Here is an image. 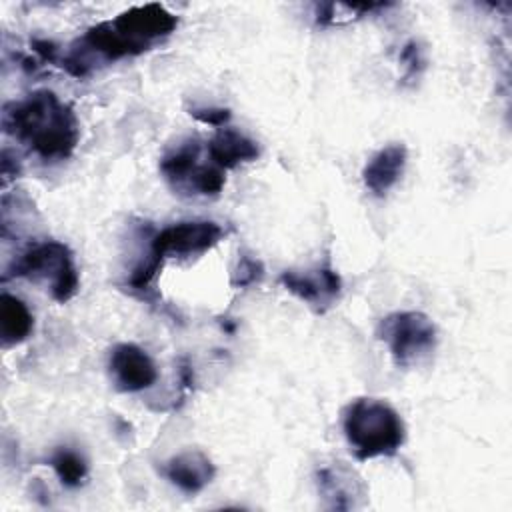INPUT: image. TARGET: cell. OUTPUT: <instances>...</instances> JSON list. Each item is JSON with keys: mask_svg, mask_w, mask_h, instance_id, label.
Returning a JSON list of instances; mask_svg holds the SVG:
<instances>
[{"mask_svg": "<svg viewBox=\"0 0 512 512\" xmlns=\"http://www.w3.org/2000/svg\"><path fill=\"white\" fill-rule=\"evenodd\" d=\"M50 466L66 488H78L88 476V464L74 448L60 446L50 456Z\"/></svg>", "mask_w": 512, "mask_h": 512, "instance_id": "9a60e30c", "label": "cell"}, {"mask_svg": "<svg viewBox=\"0 0 512 512\" xmlns=\"http://www.w3.org/2000/svg\"><path fill=\"white\" fill-rule=\"evenodd\" d=\"M278 280L290 294L318 314L330 310L342 294V280L328 262L304 270H284Z\"/></svg>", "mask_w": 512, "mask_h": 512, "instance_id": "52a82bcc", "label": "cell"}, {"mask_svg": "<svg viewBox=\"0 0 512 512\" xmlns=\"http://www.w3.org/2000/svg\"><path fill=\"white\" fill-rule=\"evenodd\" d=\"M264 278V264L248 254H242L232 270L230 286L232 288H248L258 284Z\"/></svg>", "mask_w": 512, "mask_h": 512, "instance_id": "2e32d148", "label": "cell"}, {"mask_svg": "<svg viewBox=\"0 0 512 512\" xmlns=\"http://www.w3.org/2000/svg\"><path fill=\"white\" fill-rule=\"evenodd\" d=\"M162 472L170 484H174L184 494L202 492L216 476L212 460L200 450H184L168 458L162 466Z\"/></svg>", "mask_w": 512, "mask_h": 512, "instance_id": "30bf717a", "label": "cell"}, {"mask_svg": "<svg viewBox=\"0 0 512 512\" xmlns=\"http://www.w3.org/2000/svg\"><path fill=\"white\" fill-rule=\"evenodd\" d=\"M206 148L212 164L222 170H232L238 164L252 162L260 156V146L252 138L230 126L218 128L216 134L208 140Z\"/></svg>", "mask_w": 512, "mask_h": 512, "instance_id": "7c38bea8", "label": "cell"}, {"mask_svg": "<svg viewBox=\"0 0 512 512\" xmlns=\"http://www.w3.org/2000/svg\"><path fill=\"white\" fill-rule=\"evenodd\" d=\"M2 128L46 162L70 158L80 140L74 110L52 90H36L24 100L8 102L2 110Z\"/></svg>", "mask_w": 512, "mask_h": 512, "instance_id": "7a4b0ae2", "label": "cell"}, {"mask_svg": "<svg viewBox=\"0 0 512 512\" xmlns=\"http://www.w3.org/2000/svg\"><path fill=\"white\" fill-rule=\"evenodd\" d=\"M200 142L188 138L166 150L160 158V172L164 180L178 192L186 194L194 172L200 168Z\"/></svg>", "mask_w": 512, "mask_h": 512, "instance_id": "4fadbf2b", "label": "cell"}, {"mask_svg": "<svg viewBox=\"0 0 512 512\" xmlns=\"http://www.w3.org/2000/svg\"><path fill=\"white\" fill-rule=\"evenodd\" d=\"M178 26V18L162 4L132 6L116 18L100 22L76 40L62 66L76 78L88 76L98 64L140 56L166 40Z\"/></svg>", "mask_w": 512, "mask_h": 512, "instance_id": "6da1fadb", "label": "cell"}, {"mask_svg": "<svg viewBox=\"0 0 512 512\" xmlns=\"http://www.w3.org/2000/svg\"><path fill=\"white\" fill-rule=\"evenodd\" d=\"M108 372L120 392H142L158 380L150 354L132 342H120L110 350Z\"/></svg>", "mask_w": 512, "mask_h": 512, "instance_id": "ba28073f", "label": "cell"}, {"mask_svg": "<svg viewBox=\"0 0 512 512\" xmlns=\"http://www.w3.org/2000/svg\"><path fill=\"white\" fill-rule=\"evenodd\" d=\"M316 486L330 508L350 510L366 496L360 476L342 462H330L316 470Z\"/></svg>", "mask_w": 512, "mask_h": 512, "instance_id": "9c48e42d", "label": "cell"}, {"mask_svg": "<svg viewBox=\"0 0 512 512\" xmlns=\"http://www.w3.org/2000/svg\"><path fill=\"white\" fill-rule=\"evenodd\" d=\"M224 236V228L212 220H188L162 228L150 244L146 260H142L128 284L134 290H148L168 256H194L216 246Z\"/></svg>", "mask_w": 512, "mask_h": 512, "instance_id": "277c9868", "label": "cell"}, {"mask_svg": "<svg viewBox=\"0 0 512 512\" xmlns=\"http://www.w3.org/2000/svg\"><path fill=\"white\" fill-rule=\"evenodd\" d=\"M190 116L202 124H208L214 128H224L230 122L232 114L228 108H220V106H194V108H190Z\"/></svg>", "mask_w": 512, "mask_h": 512, "instance_id": "e0dca14e", "label": "cell"}, {"mask_svg": "<svg viewBox=\"0 0 512 512\" xmlns=\"http://www.w3.org/2000/svg\"><path fill=\"white\" fill-rule=\"evenodd\" d=\"M378 340H382L392 356V360L410 368L426 360L438 342L434 322L416 310H402L384 316L376 328Z\"/></svg>", "mask_w": 512, "mask_h": 512, "instance_id": "8992f818", "label": "cell"}, {"mask_svg": "<svg viewBox=\"0 0 512 512\" xmlns=\"http://www.w3.org/2000/svg\"><path fill=\"white\" fill-rule=\"evenodd\" d=\"M8 276L48 282L50 296L60 304L72 300L80 288L74 256L70 248L58 240H44L26 248L10 264Z\"/></svg>", "mask_w": 512, "mask_h": 512, "instance_id": "5b68a950", "label": "cell"}, {"mask_svg": "<svg viewBox=\"0 0 512 512\" xmlns=\"http://www.w3.org/2000/svg\"><path fill=\"white\" fill-rule=\"evenodd\" d=\"M342 430L358 460L394 456L406 440L400 414L378 398H356L350 402L342 414Z\"/></svg>", "mask_w": 512, "mask_h": 512, "instance_id": "3957f363", "label": "cell"}, {"mask_svg": "<svg viewBox=\"0 0 512 512\" xmlns=\"http://www.w3.org/2000/svg\"><path fill=\"white\" fill-rule=\"evenodd\" d=\"M402 62H406V76H416L418 70L422 68L424 64V58H422V50L418 48L416 42H408L402 50Z\"/></svg>", "mask_w": 512, "mask_h": 512, "instance_id": "ac0fdd59", "label": "cell"}, {"mask_svg": "<svg viewBox=\"0 0 512 512\" xmlns=\"http://www.w3.org/2000/svg\"><path fill=\"white\" fill-rule=\"evenodd\" d=\"M34 330V316L30 308L14 294L0 296V340L4 348L24 342Z\"/></svg>", "mask_w": 512, "mask_h": 512, "instance_id": "5bb4252c", "label": "cell"}, {"mask_svg": "<svg viewBox=\"0 0 512 512\" xmlns=\"http://www.w3.org/2000/svg\"><path fill=\"white\" fill-rule=\"evenodd\" d=\"M406 158H408V152L404 144H388L380 148L366 162L362 170L364 186L378 198L386 196L402 178L406 168Z\"/></svg>", "mask_w": 512, "mask_h": 512, "instance_id": "8fae6325", "label": "cell"}]
</instances>
